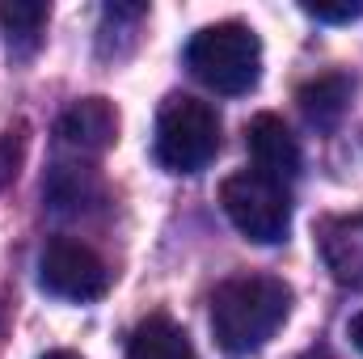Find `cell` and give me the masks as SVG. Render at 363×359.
I'll use <instances>...</instances> for the list:
<instances>
[{"label":"cell","instance_id":"6da1fadb","mask_svg":"<svg viewBox=\"0 0 363 359\" xmlns=\"http://www.w3.org/2000/svg\"><path fill=\"white\" fill-rule=\"evenodd\" d=\"M291 313V287L274 275H241L211 296V334L228 355H254Z\"/></svg>","mask_w":363,"mask_h":359},{"label":"cell","instance_id":"7a4b0ae2","mask_svg":"<svg viewBox=\"0 0 363 359\" xmlns=\"http://www.w3.org/2000/svg\"><path fill=\"white\" fill-rule=\"evenodd\" d=\"M186 64L207 89L237 97V93H250L262 77V43L241 21H216L190 38Z\"/></svg>","mask_w":363,"mask_h":359},{"label":"cell","instance_id":"3957f363","mask_svg":"<svg viewBox=\"0 0 363 359\" xmlns=\"http://www.w3.org/2000/svg\"><path fill=\"white\" fill-rule=\"evenodd\" d=\"M152 148H157V161L169 174L207 170V161L220 153V114H216V106H207L190 93L165 97V106L157 114Z\"/></svg>","mask_w":363,"mask_h":359},{"label":"cell","instance_id":"277c9868","mask_svg":"<svg viewBox=\"0 0 363 359\" xmlns=\"http://www.w3.org/2000/svg\"><path fill=\"white\" fill-rule=\"evenodd\" d=\"M224 216L237 224L241 237L258 245H279L291 228V194L283 182L267 178L258 170H241L220 186Z\"/></svg>","mask_w":363,"mask_h":359},{"label":"cell","instance_id":"5b68a950","mask_svg":"<svg viewBox=\"0 0 363 359\" xmlns=\"http://www.w3.org/2000/svg\"><path fill=\"white\" fill-rule=\"evenodd\" d=\"M38 283H43V292H51L60 300H81L85 304V300H97V296L110 292V267L85 241L55 237L38 258Z\"/></svg>","mask_w":363,"mask_h":359},{"label":"cell","instance_id":"8992f818","mask_svg":"<svg viewBox=\"0 0 363 359\" xmlns=\"http://www.w3.org/2000/svg\"><path fill=\"white\" fill-rule=\"evenodd\" d=\"M245 144H250V157H254V170L258 174L283 182V186L300 174V144H296V136L287 131L283 118L254 114L250 127H245Z\"/></svg>","mask_w":363,"mask_h":359},{"label":"cell","instance_id":"52a82bcc","mask_svg":"<svg viewBox=\"0 0 363 359\" xmlns=\"http://www.w3.org/2000/svg\"><path fill=\"white\" fill-rule=\"evenodd\" d=\"M317 245H321V258H325L330 275L338 283L363 292V216L325 220L317 233Z\"/></svg>","mask_w":363,"mask_h":359},{"label":"cell","instance_id":"ba28073f","mask_svg":"<svg viewBox=\"0 0 363 359\" xmlns=\"http://www.w3.org/2000/svg\"><path fill=\"white\" fill-rule=\"evenodd\" d=\"M114 131H118V114L106 97H85L60 118V140L77 153H106L114 144Z\"/></svg>","mask_w":363,"mask_h":359},{"label":"cell","instance_id":"9c48e42d","mask_svg":"<svg viewBox=\"0 0 363 359\" xmlns=\"http://www.w3.org/2000/svg\"><path fill=\"white\" fill-rule=\"evenodd\" d=\"M47 199L55 211H85L101 203V178L89 165H55L47 178Z\"/></svg>","mask_w":363,"mask_h":359},{"label":"cell","instance_id":"30bf717a","mask_svg":"<svg viewBox=\"0 0 363 359\" xmlns=\"http://www.w3.org/2000/svg\"><path fill=\"white\" fill-rule=\"evenodd\" d=\"M127 359H199L190 338L182 334L169 317H148L131 343H127Z\"/></svg>","mask_w":363,"mask_h":359},{"label":"cell","instance_id":"8fae6325","mask_svg":"<svg viewBox=\"0 0 363 359\" xmlns=\"http://www.w3.org/2000/svg\"><path fill=\"white\" fill-rule=\"evenodd\" d=\"M47 17H51V9H47L43 0H4V4H0V26H4V34H9L13 55H30V51L43 43Z\"/></svg>","mask_w":363,"mask_h":359},{"label":"cell","instance_id":"7c38bea8","mask_svg":"<svg viewBox=\"0 0 363 359\" xmlns=\"http://www.w3.org/2000/svg\"><path fill=\"white\" fill-rule=\"evenodd\" d=\"M347 101H351V81L330 72V77H317L300 89V110L313 127H334L342 114H347Z\"/></svg>","mask_w":363,"mask_h":359},{"label":"cell","instance_id":"4fadbf2b","mask_svg":"<svg viewBox=\"0 0 363 359\" xmlns=\"http://www.w3.org/2000/svg\"><path fill=\"white\" fill-rule=\"evenodd\" d=\"M304 13L317 17V21H355L363 13V4H304Z\"/></svg>","mask_w":363,"mask_h":359},{"label":"cell","instance_id":"5bb4252c","mask_svg":"<svg viewBox=\"0 0 363 359\" xmlns=\"http://www.w3.org/2000/svg\"><path fill=\"white\" fill-rule=\"evenodd\" d=\"M347 334H351V343H355V351L363 355V313L351 317V326H347Z\"/></svg>","mask_w":363,"mask_h":359},{"label":"cell","instance_id":"9a60e30c","mask_svg":"<svg viewBox=\"0 0 363 359\" xmlns=\"http://www.w3.org/2000/svg\"><path fill=\"white\" fill-rule=\"evenodd\" d=\"M43 359H81V355H72V351H47Z\"/></svg>","mask_w":363,"mask_h":359},{"label":"cell","instance_id":"2e32d148","mask_svg":"<svg viewBox=\"0 0 363 359\" xmlns=\"http://www.w3.org/2000/svg\"><path fill=\"white\" fill-rule=\"evenodd\" d=\"M304 359H334V355H330V351H308Z\"/></svg>","mask_w":363,"mask_h":359}]
</instances>
